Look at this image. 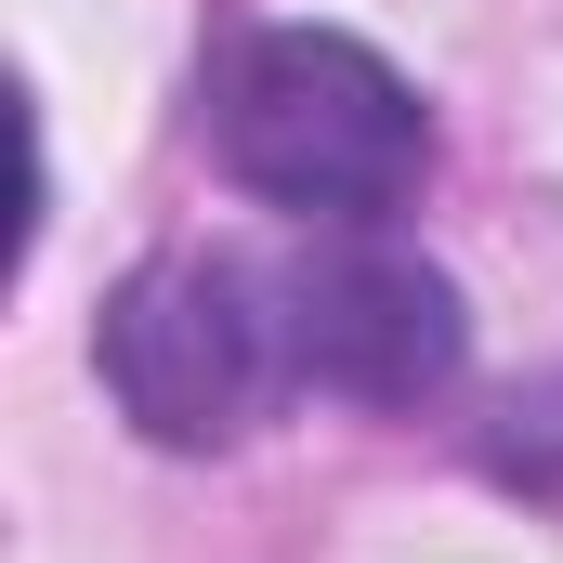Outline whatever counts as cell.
Instances as JSON below:
<instances>
[{"label": "cell", "mask_w": 563, "mask_h": 563, "mask_svg": "<svg viewBox=\"0 0 563 563\" xmlns=\"http://www.w3.org/2000/svg\"><path fill=\"white\" fill-rule=\"evenodd\" d=\"M210 157L301 223H394L432 170L420 92L341 40V26H263L210 66Z\"/></svg>", "instance_id": "cell-1"}, {"label": "cell", "mask_w": 563, "mask_h": 563, "mask_svg": "<svg viewBox=\"0 0 563 563\" xmlns=\"http://www.w3.org/2000/svg\"><path fill=\"white\" fill-rule=\"evenodd\" d=\"M92 367L119 394V420L144 445H236L288 394V341H276V288L250 263H210V250H170L144 263L106 328H92Z\"/></svg>", "instance_id": "cell-2"}, {"label": "cell", "mask_w": 563, "mask_h": 563, "mask_svg": "<svg viewBox=\"0 0 563 563\" xmlns=\"http://www.w3.org/2000/svg\"><path fill=\"white\" fill-rule=\"evenodd\" d=\"M276 341H288V380H314V394H341V407H420L459 380V341H472V314H459V288L445 263L420 250H394L380 223H328L301 263H276Z\"/></svg>", "instance_id": "cell-3"}]
</instances>
